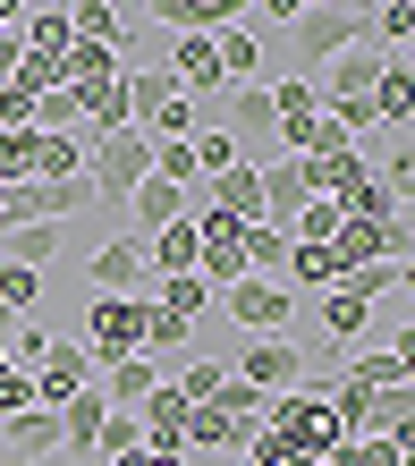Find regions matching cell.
Instances as JSON below:
<instances>
[{
    "instance_id": "cell-1",
    "label": "cell",
    "mask_w": 415,
    "mask_h": 466,
    "mask_svg": "<svg viewBox=\"0 0 415 466\" xmlns=\"http://www.w3.org/2000/svg\"><path fill=\"white\" fill-rule=\"evenodd\" d=\"M153 178V136L145 127H119V136H94L86 145V187H94V212H110L119 221L127 196Z\"/></svg>"
},
{
    "instance_id": "cell-2",
    "label": "cell",
    "mask_w": 415,
    "mask_h": 466,
    "mask_svg": "<svg viewBox=\"0 0 415 466\" xmlns=\"http://www.w3.org/2000/svg\"><path fill=\"white\" fill-rule=\"evenodd\" d=\"M145 339H153V306L145 297H94V314H86V348L94 356V373L102 365H127V356H145Z\"/></svg>"
},
{
    "instance_id": "cell-3",
    "label": "cell",
    "mask_w": 415,
    "mask_h": 466,
    "mask_svg": "<svg viewBox=\"0 0 415 466\" xmlns=\"http://www.w3.org/2000/svg\"><path fill=\"white\" fill-rule=\"evenodd\" d=\"M263 432H280V441H288V450H306V458H330V450H339V424H330L322 381H297V390L263 399Z\"/></svg>"
},
{
    "instance_id": "cell-4",
    "label": "cell",
    "mask_w": 415,
    "mask_h": 466,
    "mask_svg": "<svg viewBox=\"0 0 415 466\" xmlns=\"http://www.w3.org/2000/svg\"><path fill=\"white\" fill-rule=\"evenodd\" d=\"M288 35H297V51H306L314 68H330L339 51L365 43V9H339V0H330V9H297V17H288Z\"/></svg>"
},
{
    "instance_id": "cell-5",
    "label": "cell",
    "mask_w": 415,
    "mask_h": 466,
    "mask_svg": "<svg viewBox=\"0 0 415 466\" xmlns=\"http://www.w3.org/2000/svg\"><path fill=\"white\" fill-rule=\"evenodd\" d=\"M94 297H145V280H153V263H145V238H127V229H110L102 246H94Z\"/></svg>"
},
{
    "instance_id": "cell-6",
    "label": "cell",
    "mask_w": 415,
    "mask_h": 466,
    "mask_svg": "<svg viewBox=\"0 0 415 466\" xmlns=\"http://www.w3.org/2000/svg\"><path fill=\"white\" fill-rule=\"evenodd\" d=\"M220 297H229V322L255 331V339H280L288 322H297V297L280 280H238V289H220Z\"/></svg>"
},
{
    "instance_id": "cell-7",
    "label": "cell",
    "mask_w": 415,
    "mask_h": 466,
    "mask_svg": "<svg viewBox=\"0 0 415 466\" xmlns=\"http://www.w3.org/2000/svg\"><path fill=\"white\" fill-rule=\"evenodd\" d=\"M145 306H153V339H145V356H170V348L187 339V322L212 306V289H204V280H161Z\"/></svg>"
},
{
    "instance_id": "cell-8",
    "label": "cell",
    "mask_w": 415,
    "mask_h": 466,
    "mask_svg": "<svg viewBox=\"0 0 415 466\" xmlns=\"http://www.w3.org/2000/svg\"><path fill=\"white\" fill-rule=\"evenodd\" d=\"M246 390H263V399H280V390H297V381H306V348L297 339H255L246 348V365H229Z\"/></svg>"
},
{
    "instance_id": "cell-9",
    "label": "cell",
    "mask_w": 415,
    "mask_h": 466,
    "mask_svg": "<svg viewBox=\"0 0 415 466\" xmlns=\"http://www.w3.org/2000/svg\"><path fill=\"white\" fill-rule=\"evenodd\" d=\"M255 187H263V221H271V229H288L297 212L314 204V178H306V161H288V153H280V161H255Z\"/></svg>"
},
{
    "instance_id": "cell-10",
    "label": "cell",
    "mask_w": 415,
    "mask_h": 466,
    "mask_svg": "<svg viewBox=\"0 0 415 466\" xmlns=\"http://www.w3.org/2000/svg\"><path fill=\"white\" fill-rule=\"evenodd\" d=\"M86 381H94V356L76 348V339H51V348H43V365H35V407H68Z\"/></svg>"
},
{
    "instance_id": "cell-11",
    "label": "cell",
    "mask_w": 415,
    "mask_h": 466,
    "mask_svg": "<svg viewBox=\"0 0 415 466\" xmlns=\"http://www.w3.org/2000/svg\"><path fill=\"white\" fill-rule=\"evenodd\" d=\"M187 212H196V196H187V187H170V178H145L127 196V238H153V229H170V221H187Z\"/></svg>"
},
{
    "instance_id": "cell-12",
    "label": "cell",
    "mask_w": 415,
    "mask_h": 466,
    "mask_svg": "<svg viewBox=\"0 0 415 466\" xmlns=\"http://www.w3.org/2000/svg\"><path fill=\"white\" fill-rule=\"evenodd\" d=\"M373 76H381V51H373V43H356V51H339V60L314 76V94H330L322 111H339V102H373Z\"/></svg>"
},
{
    "instance_id": "cell-13",
    "label": "cell",
    "mask_w": 415,
    "mask_h": 466,
    "mask_svg": "<svg viewBox=\"0 0 415 466\" xmlns=\"http://www.w3.org/2000/svg\"><path fill=\"white\" fill-rule=\"evenodd\" d=\"M373 119H381V127H415V51H381Z\"/></svg>"
},
{
    "instance_id": "cell-14",
    "label": "cell",
    "mask_w": 415,
    "mask_h": 466,
    "mask_svg": "<svg viewBox=\"0 0 415 466\" xmlns=\"http://www.w3.org/2000/svg\"><path fill=\"white\" fill-rule=\"evenodd\" d=\"M136 424H145V450H153V458H187V399L170 390V381L136 407Z\"/></svg>"
},
{
    "instance_id": "cell-15",
    "label": "cell",
    "mask_w": 415,
    "mask_h": 466,
    "mask_svg": "<svg viewBox=\"0 0 415 466\" xmlns=\"http://www.w3.org/2000/svg\"><path fill=\"white\" fill-rule=\"evenodd\" d=\"M94 390L119 407V416H136V407L161 390V356H127V365H102V381H94Z\"/></svg>"
},
{
    "instance_id": "cell-16",
    "label": "cell",
    "mask_w": 415,
    "mask_h": 466,
    "mask_svg": "<svg viewBox=\"0 0 415 466\" xmlns=\"http://www.w3.org/2000/svg\"><path fill=\"white\" fill-rule=\"evenodd\" d=\"M306 178H314V196H322V204H339V212H348L356 196H365V178H373V170H365V153L348 145V153H322V161H306Z\"/></svg>"
},
{
    "instance_id": "cell-17",
    "label": "cell",
    "mask_w": 415,
    "mask_h": 466,
    "mask_svg": "<svg viewBox=\"0 0 415 466\" xmlns=\"http://www.w3.org/2000/svg\"><path fill=\"white\" fill-rule=\"evenodd\" d=\"M246 9H238V0H161V25H170V35H229V25H238Z\"/></svg>"
},
{
    "instance_id": "cell-18",
    "label": "cell",
    "mask_w": 415,
    "mask_h": 466,
    "mask_svg": "<svg viewBox=\"0 0 415 466\" xmlns=\"http://www.w3.org/2000/svg\"><path fill=\"white\" fill-rule=\"evenodd\" d=\"M212 212H229L238 229H255V221H263V187H255V161H238V170H220V178H212Z\"/></svg>"
},
{
    "instance_id": "cell-19",
    "label": "cell",
    "mask_w": 415,
    "mask_h": 466,
    "mask_svg": "<svg viewBox=\"0 0 415 466\" xmlns=\"http://www.w3.org/2000/svg\"><path fill=\"white\" fill-rule=\"evenodd\" d=\"M0 441H9V458H25V466H35V458H51V450H60V424H51V407H25V416H9V424H0Z\"/></svg>"
},
{
    "instance_id": "cell-20",
    "label": "cell",
    "mask_w": 415,
    "mask_h": 466,
    "mask_svg": "<svg viewBox=\"0 0 415 466\" xmlns=\"http://www.w3.org/2000/svg\"><path fill=\"white\" fill-rule=\"evenodd\" d=\"M68 35L119 51V43H127V17H119V0H76V9H68Z\"/></svg>"
},
{
    "instance_id": "cell-21",
    "label": "cell",
    "mask_w": 415,
    "mask_h": 466,
    "mask_svg": "<svg viewBox=\"0 0 415 466\" xmlns=\"http://www.w3.org/2000/svg\"><path fill=\"white\" fill-rule=\"evenodd\" d=\"M51 255H60V229L35 221V229H0V263H17V271H43Z\"/></svg>"
},
{
    "instance_id": "cell-22",
    "label": "cell",
    "mask_w": 415,
    "mask_h": 466,
    "mask_svg": "<svg viewBox=\"0 0 415 466\" xmlns=\"http://www.w3.org/2000/svg\"><path fill=\"white\" fill-rule=\"evenodd\" d=\"M339 289L356 297V306H381V297H407V263H356Z\"/></svg>"
},
{
    "instance_id": "cell-23",
    "label": "cell",
    "mask_w": 415,
    "mask_h": 466,
    "mask_svg": "<svg viewBox=\"0 0 415 466\" xmlns=\"http://www.w3.org/2000/svg\"><path fill=\"white\" fill-rule=\"evenodd\" d=\"M339 381H348V390H399V381H407V356H390V348H365V356H356V365H348Z\"/></svg>"
},
{
    "instance_id": "cell-24",
    "label": "cell",
    "mask_w": 415,
    "mask_h": 466,
    "mask_svg": "<svg viewBox=\"0 0 415 466\" xmlns=\"http://www.w3.org/2000/svg\"><path fill=\"white\" fill-rule=\"evenodd\" d=\"M187 450H246V424H229L220 407H187Z\"/></svg>"
},
{
    "instance_id": "cell-25",
    "label": "cell",
    "mask_w": 415,
    "mask_h": 466,
    "mask_svg": "<svg viewBox=\"0 0 415 466\" xmlns=\"http://www.w3.org/2000/svg\"><path fill=\"white\" fill-rule=\"evenodd\" d=\"M288 229H271V221H255V229H246V280H271V271H280L288 263Z\"/></svg>"
},
{
    "instance_id": "cell-26",
    "label": "cell",
    "mask_w": 415,
    "mask_h": 466,
    "mask_svg": "<svg viewBox=\"0 0 415 466\" xmlns=\"http://www.w3.org/2000/svg\"><path fill=\"white\" fill-rule=\"evenodd\" d=\"M86 170V136H35V178H76Z\"/></svg>"
},
{
    "instance_id": "cell-27",
    "label": "cell",
    "mask_w": 415,
    "mask_h": 466,
    "mask_svg": "<svg viewBox=\"0 0 415 466\" xmlns=\"http://www.w3.org/2000/svg\"><path fill=\"white\" fill-rule=\"evenodd\" d=\"M271 119H280V127H306V119H322L314 76H288V86H271Z\"/></svg>"
},
{
    "instance_id": "cell-28",
    "label": "cell",
    "mask_w": 415,
    "mask_h": 466,
    "mask_svg": "<svg viewBox=\"0 0 415 466\" xmlns=\"http://www.w3.org/2000/svg\"><path fill=\"white\" fill-rule=\"evenodd\" d=\"M314 306H322V339H356V331H365V322H373V306H356L348 289H322Z\"/></svg>"
},
{
    "instance_id": "cell-29",
    "label": "cell",
    "mask_w": 415,
    "mask_h": 466,
    "mask_svg": "<svg viewBox=\"0 0 415 466\" xmlns=\"http://www.w3.org/2000/svg\"><path fill=\"white\" fill-rule=\"evenodd\" d=\"M187 153H196V178H220V170H238V136H220V127H196L187 136Z\"/></svg>"
},
{
    "instance_id": "cell-30",
    "label": "cell",
    "mask_w": 415,
    "mask_h": 466,
    "mask_svg": "<svg viewBox=\"0 0 415 466\" xmlns=\"http://www.w3.org/2000/svg\"><path fill=\"white\" fill-rule=\"evenodd\" d=\"M43 212H51V229H60V221H76V212H94L86 170H76V178H43Z\"/></svg>"
},
{
    "instance_id": "cell-31",
    "label": "cell",
    "mask_w": 415,
    "mask_h": 466,
    "mask_svg": "<svg viewBox=\"0 0 415 466\" xmlns=\"http://www.w3.org/2000/svg\"><path fill=\"white\" fill-rule=\"evenodd\" d=\"M365 35H373L381 51H407V35H415V9H407V0H381V9H365Z\"/></svg>"
},
{
    "instance_id": "cell-32",
    "label": "cell",
    "mask_w": 415,
    "mask_h": 466,
    "mask_svg": "<svg viewBox=\"0 0 415 466\" xmlns=\"http://www.w3.org/2000/svg\"><path fill=\"white\" fill-rule=\"evenodd\" d=\"M35 178V127H0V187Z\"/></svg>"
},
{
    "instance_id": "cell-33",
    "label": "cell",
    "mask_w": 415,
    "mask_h": 466,
    "mask_svg": "<svg viewBox=\"0 0 415 466\" xmlns=\"http://www.w3.org/2000/svg\"><path fill=\"white\" fill-rule=\"evenodd\" d=\"M229 127H280L271 119V86H229Z\"/></svg>"
},
{
    "instance_id": "cell-34",
    "label": "cell",
    "mask_w": 415,
    "mask_h": 466,
    "mask_svg": "<svg viewBox=\"0 0 415 466\" xmlns=\"http://www.w3.org/2000/svg\"><path fill=\"white\" fill-rule=\"evenodd\" d=\"M220 381H229V365H187V373L170 381V390H178L187 407H212V399H220Z\"/></svg>"
},
{
    "instance_id": "cell-35",
    "label": "cell",
    "mask_w": 415,
    "mask_h": 466,
    "mask_svg": "<svg viewBox=\"0 0 415 466\" xmlns=\"http://www.w3.org/2000/svg\"><path fill=\"white\" fill-rule=\"evenodd\" d=\"M339 466H407V441H339Z\"/></svg>"
},
{
    "instance_id": "cell-36",
    "label": "cell",
    "mask_w": 415,
    "mask_h": 466,
    "mask_svg": "<svg viewBox=\"0 0 415 466\" xmlns=\"http://www.w3.org/2000/svg\"><path fill=\"white\" fill-rule=\"evenodd\" d=\"M17 60H25V43H17V25H9V35H0V86L17 76Z\"/></svg>"
},
{
    "instance_id": "cell-37",
    "label": "cell",
    "mask_w": 415,
    "mask_h": 466,
    "mask_svg": "<svg viewBox=\"0 0 415 466\" xmlns=\"http://www.w3.org/2000/svg\"><path fill=\"white\" fill-rule=\"evenodd\" d=\"M322 466H339V450H330V458H322Z\"/></svg>"
},
{
    "instance_id": "cell-38",
    "label": "cell",
    "mask_w": 415,
    "mask_h": 466,
    "mask_svg": "<svg viewBox=\"0 0 415 466\" xmlns=\"http://www.w3.org/2000/svg\"><path fill=\"white\" fill-rule=\"evenodd\" d=\"M161 466H187V458H161Z\"/></svg>"
}]
</instances>
